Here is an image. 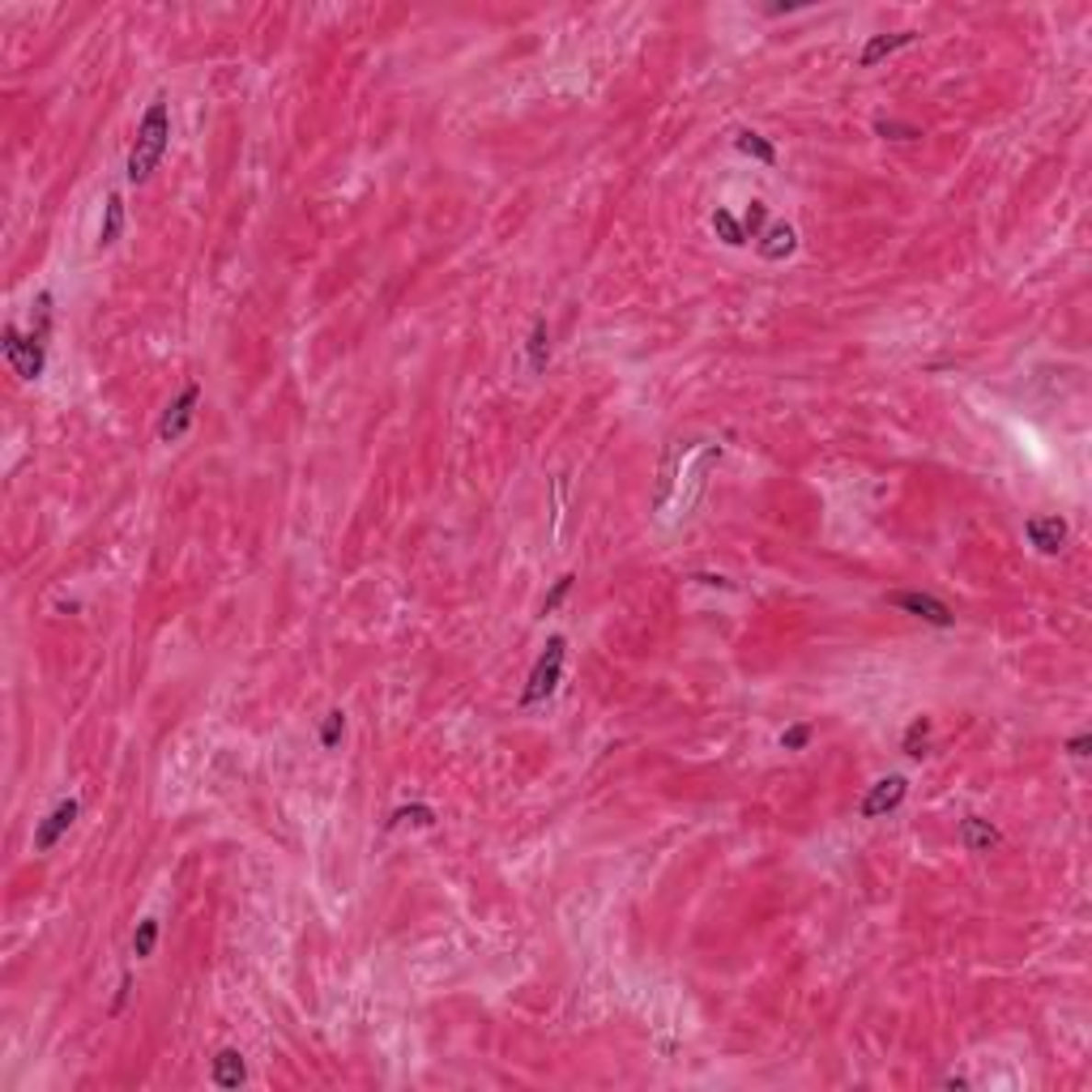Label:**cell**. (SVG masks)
Masks as SVG:
<instances>
[{"instance_id":"cell-15","label":"cell","mask_w":1092,"mask_h":1092,"mask_svg":"<svg viewBox=\"0 0 1092 1092\" xmlns=\"http://www.w3.org/2000/svg\"><path fill=\"white\" fill-rule=\"evenodd\" d=\"M734 145H739V154H747V158H755V163H764V167L776 163L773 142H768V137H760V132H752V129H742L739 137H734Z\"/></svg>"},{"instance_id":"cell-16","label":"cell","mask_w":1092,"mask_h":1092,"mask_svg":"<svg viewBox=\"0 0 1092 1092\" xmlns=\"http://www.w3.org/2000/svg\"><path fill=\"white\" fill-rule=\"evenodd\" d=\"M926 747H930V717H914L909 730H904V739H901V752L914 755V760H922Z\"/></svg>"},{"instance_id":"cell-20","label":"cell","mask_w":1092,"mask_h":1092,"mask_svg":"<svg viewBox=\"0 0 1092 1092\" xmlns=\"http://www.w3.org/2000/svg\"><path fill=\"white\" fill-rule=\"evenodd\" d=\"M764 226H768V205H764V201H752V205H747V213H742V236L760 239Z\"/></svg>"},{"instance_id":"cell-9","label":"cell","mask_w":1092,"mask_h":1092,"mask_svg":"<svg viewBox=\"0 0 1092 1092\" xmlns=\"http://www.w3.org/2000/svg\"><path fill=\"white\" fill-rule=\"evenodd\" d=\"M1024 534L1041 555H1058L1063 542H1067V521L1063 517H1029L1024 521Z\"/></svg>"},{"instance_id":"cell-7","label":"cell","mask_w":1092,"mask_h":1092,"mask_svg":"<svg viewBox=\"0 0 1092 1092\" xmlns=\"http://www.w3.org/2000/svg\"><path fill=\"white\" fill-rule=\"evenodd\" d=\"M888 602H892V606H901V611H909L914 619L935 623V627H951V623H956V615H951L939 598H930V593H909V589H904V593H892Z\"/></svg>"},{"instance_id":"cell-2","label":"cell","mask_w":1092,"mask_h":1092,"mask_svg":"<svg viewBox=\"0 0 1092 1092\" xmlns=\"http://www.w3.org/2000/svg\"><path fill=\"white\" fill-rule=\"evenodd\" d=\"M564 658H568V640L564 636H551V640H546V653L529 670V683H525V692H521V708L551 700L555 687H559V674H564Z\"/></svg>"},{"instance_id":"cell-4","label":"cell","mask_w":1092,"mask_h":1092,"mask_svg":"<svg viewBox=\"0 0 1092 1092\" xmlns=\"http://www.w3.org/2000/svg\"><path fill=\"white\" fill-rule=\"evenodd\" d=\"M197 406H201V385L192 380V385L179 388V397L163 410V419H158V440H163V444H176L179 435L189 431V423H192V414H197Z\"/></svg>"},{"instance_id":"cell-13","label":"cell","mask_w":1092,"mask_h":1092,"mask_svg":"<svg viewBox=\"0 0 1092 1092\" xmlns=\"http://www.w3.org/2000/svg\"><path fill=\"white\" fill-rule=\"evenodd\" d=\"M525 354H529V372H546V363H551V329H546V320H534V329H529V341H525Z\"/></svg>"},{"instance_id":"cell-18","label":"cell","mask_w":1092,"mask_h":1092,"mask_svg":"<svg viewBox=\"0 0 1092 1092\" xmlns=\"http://www.w3.org/2000/svg\"><path fill=\"white\" fill-rule=\"evenodd\" d=\"M713 231H717V239H721V244H730V247L747 244V236H742V223L730 210H713Z\"/></svg>"},{"instance_id":"cell-21","label":"cell","mask_w":1092,"mask_h":1092,"mask_svg":"<svg viewBox=\"0 0 1092 1092\" xmlns=\"http://www.w3.org/2000/svg\"><path fill=\"white\" fill-rule=\"evenodd\" d=\"M341 734H346V713H341V708H333V713L325 717V726H320V747H325V752H333V747L341 742Z\"/></svg>"},{"instance_id":"cell-10","label":"cell","mask_w":1092,"mask_h":1092,"mask_svg":"<svg viewBox=\"0 0 1092 1092\" xmlns=\"http://www.w3.org/2000/svg\"><path fill=\"white\" fill-rule=\"evenodd\" d=\"M960 841L969 854H994V849L1003 845V833H998L990 820H982V815H969V820L960 823Z\"/></svg>"},{"instance_id":"cell-26","label":"cell","mask_w":1092,"mask_h":1092,"mask_svg":"<svg viewBox=\"0 0 1092 1092\" xmlns=\"http://www.w3.org/2000/svg\"><path fill=\"white\" fill-rule=\"evenodd\" d=\"M943 1084H948V1088H969V1080H964V1075H948Z\"/></svg>"},{"instance_id":"cell-11","label":"cell","mask_w":1092,"mask_h":1092,"mask_svg":"<svg viewBox=\"0 0 1092 1092\" xmlns=\"http://www.w3.org/2000/svg\"><path fill=\"white\" fill-rule=\"evenodd\" d=\"M210 1080L218 1084V1088H226V1092L239 1088V1084L247 1080L244 1054H239V1050H231V1045H226V1050H218V1054H213V1067H210Z\"/></svg>"},{"instance_id":"cell-6","label":"cell","mask_w":1092,"mask_h":1092,"mask_svg":"<svg viewBox=\"0 0 1092 1092\" xmlns=\"http://www.w3.org/2000/svg\"><path fill=\"white\" fill-rule=\"evenodd\" d=\"M77 810H82V802H77V799H64V802H56V807L48 810V820H39V828H35V849H39V854H48V849H56V845H60V836H64V833L73 828Z\"/></svg>"},{"instance_id":"cell-8","label":"cell","mask_w":1092,"mask_h":1092,"mask_svg":"<svg viewBox=\"0 0 1092 1092\" xmlns=\"http://www.w3.org/2000/svg\"><path fill=\"white\" fill-rule=\"evenodd\" d=\"M755 252H760L764 260H789L794 252H799V231L789 223H773V226H764V236L755 239Z\"/></svg>"},{"instance_id":"cell-12","label":"cell","mask_w":1092,"mask_h":1092,"mask_svg":"<svg viewBox=\"0 0 1092 1092\" xmlns=\"http://www.w3.org/2000/svg\"><path fill=\"white\" fill-rule=\"evenodd\" d=\"M914 39H917L914 30H896V35H870V39H867V48H862V56H857V64H862V69H875L879 60H888L892 52L909 48Z\"/></svg>"},{"instance_id":"cell-19","label":"cell","mask_w":1092,"mask_h":1092,"mask_svg":"<svg viewBox=\"0 0 1092 1092\" xmlns=\"http://www.w3.org/2000/svg\"><path fill=\"white\" fill-rule=\"evenodd\" d=\"M397 823H414V828H431L435 823V810L423 807V802H414V807H397L393 815H388V828H397Z\"/></svg>"},{"instance_id":"cell-1","label":"cell","mask_w":1092,"mask_h":1092,"mask_svg":"<svg viewBox=\"0 0 1092 1092\" xmlns=\"http://www.w3.org/2000/svg\"><path fill=\"white\" fill-rule=\"evenodd\" d=\"M167 145H171V107H167V98L158 95L150 107H145L142 124H137V137H132V150H129V179L132 184H145V179L158 171Z\"/></svg>"},{"instance_id":"cell-3","label":"cell","mask_w":1092,"mask_h":1092,"mask_svg":"<svg viewBox=\"0 0 1092 1092\" xmlns=\"http://www.w3.org/2000/svg\"><path fill=\"white\" fill-rule=\"evenodd\" d=\"M43 346H48V341L39 338V333H22L17 325H5V359H9L13 372H17L22 380L43 376V363H48Z\"/></svg>"},{"instance_id":"cell-25","label":"cell","mask_w":1092,"mask_h":1092,"mask_svg":"<svg viewBox=\"0 0 1092 1092\" xmlns=\"http://www.w3.org/2000/svg\"><path fill=\"white\" fill-rule=\"evenodd\" d=\"M1088 747H1092V739H1088V734H1075V739L1067 742V752L1075 755V760H1080V755H1088Z\"/></svg>"},{"instance_id":"cell-5","label":"cell","mask_w":1092,"mask_h":1092,"mask_svg":"<svg viewBox=\"0 0 1092 1092\" xmlns=\"http://www.w3.org/2000/svg\"><path fill=\"white\" fill-rule=\"evenodd\" d=\"M904 794H909V781H904L901 773L879 776V781L867 789V799H862L857 810H862V820H883V815H892V810L901 807Z\"/></svg>"},{"instance_id":"cell-22","label":"cell","mask_w":1092,"mask_h":1092,"mask_svg":"<svg viewBox=\"0 0 1092 1092\" xmlns=\"http://www.w3.org/2000/svg\"><path fill=\"white\" fill-rule=\"evenodd\" d=\"M875 132H879V137H892V142H917V137H922L917 124H901V120H875Z\"/></svg>"},{"instance_id":"cell-14","label":"cell","mask_w":1092,"mask_h":1092,"mask_svg":"<svg viewBox=\"0 0 1092 1092\" xmlns=\"http://www.w3.org/2000/svg\"><path fill=\"white\" fill-rule=\"evenodd\" d=\"M120 236H124V197L111 192L103 205V223H98V247H111Z\"/></svg>"},{"instance_id":"cell-23","label":"cell","mask_w":1092,"mask_h":1092,"mask_svg":"<svg viewBox=\"0 0 1092 1092\" xmlns=\"http://www.w3.org/2000/svg\"><path fill=\"white\" fill-rule=\"evenodd\" d=\"M572 580H576L572 572H564V576H559V580H555V589H551V593H546V602H542V615L559 611V602H564L568 593H572Z\"/></svg>"},{"instance_id":"cell-17","label":"cell","mask_w":1092,"mask_h":1092,"mask_svg":"<svg viewBox=\"0 0 1092 1092\" xmlns=\"http://www.w3.org/2000/svg\"><path fill=\"white\" fill-rule=\"evenodd\" d=\"M158 917H142L137 922V930H132V956L137 960H145V956H154V948H158Z\"/></svg>"},{"instance_id":"cell-24","label":"cell","mask_w":1092,"mask_h":1092,"mask_svg":"<svg viewBox=\"0 0 1092 1092\" xmlns=\"http://www.w3.org/2000/svg\"><path fill=\"white\" fill-rule=\"evenodd\" d=\"M807 742H810V726H807V721H799V726L781 730V747H786V752H802Z\"/></svg>"}]
</instances>
